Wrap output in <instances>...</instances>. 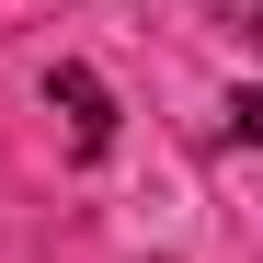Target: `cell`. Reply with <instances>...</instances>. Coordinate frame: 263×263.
<instances>
[{
  "instance_id": "cell-1",
  "label": "cell",
  "mask_w": 263,
  "mask_h": 263,
  "mask_svg": "<svg viewBox=\"0 0 263 263\" xmlns=\"http://www.w3.org/2000/svg\"><path fill=\"white\" fill-rule=\"evenodd\" d=\"M46 103L69 115V149H80V160H103V149H115V92H103L92 69H46Z\"/></svg>"
},
{
  "instance_id": "cell-2",
  "label": "cell",
  "mask_w": 263,
  "mask_h": 263,
  "mask_svg": "<svg viewBox=\"0 0 263 263\" xmlns=\"http://www.w3.org/2000/svg\"><path fill=\"white\" fill-rule=\"evenodd\" d=\"M217 138H229V149H263V92H229V115H217Z\"/></svg>"
},
{
  "instance_id": "cell-3",
  "label": "cell",
  "mask_w": 263,
  "mask_h": 263,
  "mask_svg": "<svg viewBox=\"0 0 263 263\" xmlns=\"http://www.w3.org/2000/svg\"><path fill=\"white\" fill-rule=\"evenodd\" d=\"M206 12L229 23V34H252V46H263V0H206Z\"/></svg>"
}]
</instances>
